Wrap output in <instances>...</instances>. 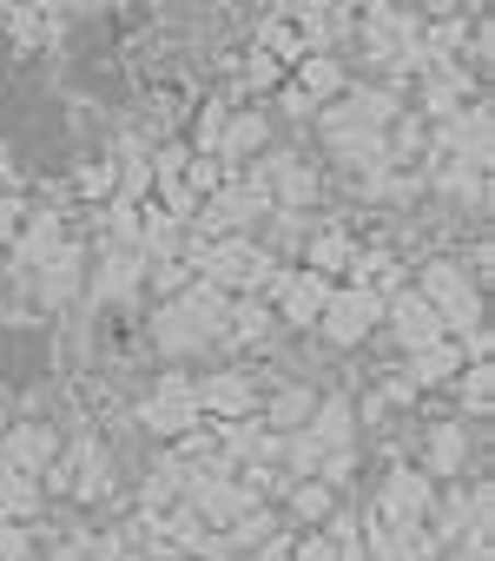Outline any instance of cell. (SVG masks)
I'll return each instance as SVG.
<instances>
[{
    "label": "cell",
    "instance_id": "obj_1",
    "mask_svg": "<svg viewBox=\"0 0 495 561\" xmlns=\"http://www.w3.org/2000/svg\"><path fill=\"white\" fill-rule=\"evenodd\" d=\"M211 324H218V305L211 298H185V305H172L165 311V344H198V337H211Z\"/></svg>",
    "mask_w": 495,
    "mask_h": 561
},
{
    "label": "cell",
    "instance_id": "obj_5",
    "mask_svg": "<svg viewBox=\"0 0 495 561\" xmlns=\"http://www.w3.org/2000/svg\"><path fill=\"white\" fill-rule=\"evenodd\" d=\"M436 8H449V0H436Z\"/></svg>",
    "mask_w": 495,
    "mask_h": 561
},
{
    "label": "cell",
    "instance_id": "obj_3",
    "mask_svg": "<svg viewBox=\"0 0 495 561\" xmlns=\"http://www.w3.org/2000/svg\"><path fill=\"white\" fill-rule=\"evenodd\" d=\"M423 291H429V298H436V305H442L456 324H469V318H475V298L456 285V271H429V285H423Z\"/></svg>",
    "mask_w": 495,
    "mask_h": 561
},
{
    "label": "cell",
    "instance_id": "obj_4",
    "mask_svg": "<svg viewBox=\"0 0 495 561\" xmlns=\"http://www.w3.org/2000/svg\"><path fill=\"white\" fill-rule=\"evenodd\" d=\"M258 139H265V126H258V119H238V126L225 133V159H231V152H252Z\"/></svg>",
    "mask_w": 495,
    "mask_h": 561
},
{
    "label": "cell",
    "instance_id": "obj_2",
    "mask_svg": "<svg viewBox=\"0 0 495 561\" xmlns=\"http://www.w3.org/2000/svg\"><path fill=\"white\" fill-rule=\"evenodd\" d=\"M370 318H377V298H364V291H350V298H331V331L350 344V337H364L370 331Z\"/></svg>",
    "mask_w": 495,
    "mask_h": 561
}]
</instances>
